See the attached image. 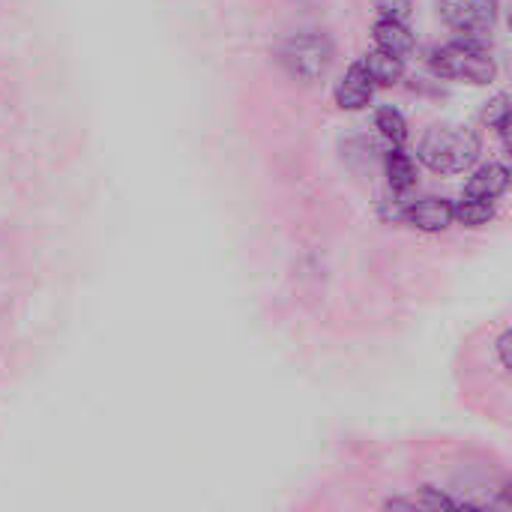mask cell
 <instances>
[{
	"label": "cell",
	"instance_id": "7a4b0ae2",
	"mask_svg": "<svg viewBox=\"0 0 512 512\" xmlns=\"http://www.w3.org/2000/svg\"><path fill=\"white\" fill-rule=\"evenodd\" d=\"M429 63H432V69L441 78L471 81V84H489L495 78V72H498L492 54L480 42H474L471 36L435 48L432 57H429Z\"/></svg>",
	"mask_w": 512,
	"mask_h": 512
},
{
	"label": "cell",
	"instance_id": "6da1fadb",
	"mask_svg": "<svg viewBox=\"0 0 512 512\" xmlns=\"http://www.w3.org/2000/svg\"><path fill=\"white\" fill-rule=\"evenodd\" d=\"M420 162L438 174H459L471 168L480 156V135L468 126H453V123H438L429 126L420 150Z\"/></svg>",
	"mask_w": 512,
	"mask_h": 512
},
{
	"label": "cell",
	"instance_id": "7c38bea8",
	"mask_svg": "<svg viewBox=\"0 0 512 512\" xmlns=\"http://www.w3.org/2000/svg\"><path fill=\"white\" fill-rule=\"evenodd\" d=\"M453 216L468 225V228H480V225H489L492 216H495V201H486V198H471L465 195L459 204H453Z\"/></svg>",
	"mask_w": 512,
	"mask_h": 512
},
{
	"label": "cell",
	"instance_id": "8992f818",
	"mask_svg": "<svg viewBox=\"0 0 512 512\" xmlns=\"http://www.w3.org/2000/svg\"><path fill=\"white\" fill-rule=\"evenodd\" d=\"M375 96V81L369 78V72L363 69V63L357 60L345 78L336 84V105L345 108V111H357L363 105H369V99Z\"/></svg>",
	"mask_w": 512,
	"mask_h": 512
},
{
	"label": "cell",
	"instance_id": "9c48e42d",
	"mask_svg": "<svg viewBox=\"0 0 512 512\" xmlns=\"http://www.w3.org/2000/svg\"><path fill=\"white\" fill-rule=\"evenodd\" d=\"M375 42L381 51H390V54H399L405 57L411 48H414V33L405 21H390V18H381L375 24Z\"/></svg>",
	"mask_w": 512,
	"mask_h": 512
},
{
	"label": "cell",
	"instance_id": "3957f363",
	"mask_svg": "<svg viewBox=\"0 0 512 512\" xmlns=\"http://www.w3.org/2000/svg\"><path fill=\"white\" fill-rule=\"evenodd\" d=\"M282 66L300 78V81H315L327 72L330 60H333V45L324 33H300L291 36L282 45Z\"/></svg>",
	"mask_w": 512,
	"mask_h": 512
},
{
	"label": "cell",
	"instance_id": "30bf717a",
	"mask_svg": "<svg viewBox=\"0 0 512 512\" xmlns=\"http://www.w3.org/2000/svg\"><path fill=\"white\" fill-rule=\"evenodd\" d=\"M387 510H408V512H438V510H459L456 501H450L447 495L435 492V489H420L417 495H405V498H390L384 504Z\"/></svg>",
	"mask_w": 512,
	"mask_h": 512
},
{
	"label": "cell",
	"instance_id": "ba28073f",
	"mask_svg": "<svg viewBox=\"0 0 512 512\" xmlns=\"http://www.w3.org/2000/svg\"><path fill=\"white\" fill-rule=\"evenodd\" d=\"M360 63L369 72V78L375 81V87H393L405 75V60L399 54H390V51H381V48L369 51Z\"/></svg>",
	"mask_w": 512,
	"mask_h": 512
},
{
	"label": "cell",
	"instance_id": "8fae6325",
	"mask_svg": "<svg viewBox=\"0 0 512 512\" xmlns=\"http://www.w3.org/2000/svg\"><path fill=\"white\" fill-rule=\"evenodd\" d=\"M384 168H387V180H390V189L393 192H408L417 183V162L402 147H393L387 153Z\"/></svg>",
	"mask_w": 512,
	"mask_h": 512
},
{
	"label": "cell",
	"instance_id": "277c9868",
	"mask_svg": "<svg viewBox=\"0 0 512 512\" xmlns=\"http://www.w3.org/2000/svg\"><path fill=\"white\" fill-rule=\"evenodd\" d=\"M438 12L456 33L477 36L498 21V0H438Z\"/></svg>",
	"mask_w": 512,
	"mask_h": 512
},
{
	"label": "cell",
	"instance_id": "5b68a950",
	"mask_svg": "<svg viewBox=\"0 0 512 512\" xmlns=\"http://www.w3.org/2000/svg\"><path fill=\"white\" fill-rule=\"evenodd\" d=\"M405 222H411L414 228L426 231V234H438V231H447L456 216H453V201L447 198H420V201H411L408 210H405Z\"/></svg>",
	"mask_w": 512,
	"mask_h": 512
},
{
	"label": "cell",
	"instance_id": "5bb4252c",
	"mask_svg": "<svg viewBox=\"0 0 512 512\" xmlns=\"http://www.w3.org/2000/svg\"><path fill=\"white\" fill-rule=\"evenodd\" d=\"M483 120L492 126V129H498L501 135H504V144L512 147L510 141V93H498L489 105H486V111H483Z\"/></svg>",
	"mask_w": 512,
	"mask_h": 512
},
{
	"label": "cell",
	"instance_id": "2e32d148",
	"mask_svg": "<svg viewBox=\"0 0 512 512\" xmlns=\"http://www.w3.org/2000/svg\"><path fill=\"white\" fill-rule=\"evenodd\" d=\"M510 348H512V333H504V336L498 339V354H501V366H504V372H510L512 369Z\"/></svg>",
	"mask_w": 512,
	"mask_h": 512
},
{
	"label": "cell",
	"instance_id": "52a82bcc",
	"mask_svg": "<svg viewBox=\"0 0 512 512\" xmlns=\"http://www.w3.org/2000/svg\"><path fill=\"white\" fill-rule=\"evenodd\" d=\"M510 186V168L507 165H498V162H489L483 165L465 186V195L471 198H486V201H495L507 192Z\"/></svg>",
	"mask_w": 512,
	"mask_h": 512
},
{
	"label": "cell",
	"instance_id": "9a60e30c",
	"mask_svg": "<svg viewBox=\"0 0 512 512\" xmlns=\"http://www.w3.org/2000/svg\"><path fill=\"white\" fill-rule=\"evenodd\" d=\"M378 15L381 18H390V21H408L411 15V0H378L375 3Z\"/></svg>",
	"mask_w": 512,
	"mask_h": 512
},
{
	"label": "cell",
	"instance_id": "4fadbf2b",
	"mask_svg": "<svg viewBox=\"0 0 512 512\" xmlns=\"http://www.w3.org/2000/svg\"><path fill=\"white\" fill-rule=\"evenodd\" d=\"M375 126L381 129V135L393 144V147H402L408 141V123L402 117V111H396L393 105H384L378 114H375Z\"/></svg>",
	"mask_w": 512,
	"mask_h": 512
}]
</instances>
